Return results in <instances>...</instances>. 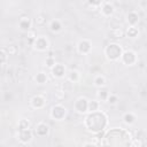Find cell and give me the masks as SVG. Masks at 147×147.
<instances>
[{"instance_id":"6da1fadb","label":"cell","mask_w":147,"mask_h":147,"mask_svg":"<svg viewBox=\"0 0 147 147\" xmlns=\"http://www.w3.org/2000/svg\"><path fill=\"white\" fill-rule=\"evenodd\" d=\"M106 125H107V116L102 111L96 110V111L90 113L85 118V126L94 133L103 131Z\"/></svg>"},{"instance_id":"7a4b0ae2","label":"cell","mask_w":147,"mask_h":147,"mask_svg":"<svg viewBox=\"0 0 147 147\" xmlns=\"http://www.w3.org/2000/svg\"><path fill=\"white\" fill-rule=\"evenodd\" d=\"M122 53H123L122 47H121L118 44H115V42L109 44V45L105 48V54H106L107 59L110 60V61H116V60L121 59Z\"/></svg>"},{"instance_id":"3957f363","label":"cell","mask_w":147,"mask_h":147,"mask_svg":"<svg viewBox=\"0 0 147 147\" xmlns=\"http://www.w3.org/2000/svg\"><path fill=\"white\" fill-rule=\"evenodd\" d=\"M65 115H67V109L62 105H55L51 109V117L56 121L63 119L65 117Z\"/></svg>"},{"instance_id":"277c9868","label":"cell","mask_w":147,"mask_h":147,"mask_svg":"<svg viewBox=\"0 0 147 147\" xmlns=\"http://www.w3.org/2000/svg\"><path fill=\"white\" fill-rule=\"evenodd\" d=\"M121 60L126 65H133L137 62V55L132 51H125L121 55Z\"/></svg>"},{"instance_id":"5b68a950","label":"cell","mask_w":147,"mask_h":147,"mask_svg":"<svg viewBox=\"0 0 147 147\" xmlns=\"http://www.w3.org/2000/svg\"><path fill=\"white\" fill-rule=\"evenodd\" d=\"M99 7H100V10H101V14L105 17H110L115 13V7L109 1H101Z\"/></svg>"},{"instance_id":"8992f818","label":"cell","mask_w":147,"mask_h":147,"mask_svg":"<svg viewBox=\"0 0 147 147\" xmlns=\"http://www.w3.org/2000/svg\"><path fill=\"white\" fill-rule=\"evenodd\" d=\"M32 45H33V47H34L37 51L44 52V51H46V49L48 48L49 42H48V40H47L46 37H44V36H39V37H37V38L34 39V41H33Z\"/></svg>"},{"instance_id":"52a82bcc","label":"cell","mask_w":147,"mask_h":147,"mask_svg":"<svg viewBox=\"0 0 147 147\" xmlns=\"http://www.w3.org/2000/svg\"><path fill=\"white\" fill-rule=\"evenodd\" d=\"M87 102L88 100L85 99V98H78L75 103H74V108L77 113L79 114H85L87 111Z\"/></svg>"},{"instance_id":"ba28073f","label":"cell","mask_w":147,"mask_h":147,"mask_svg":"<svg viewBox=\"0 0 147 147\" xmlns=\"http://www.w3.org/2000/svg\"><path fill=\"white\" fill-rule=\"evenodd\" d=\"M77 49L80 54H88L92 49V44L87 39H83L77 44Z\"/></svg>"},{"instance_id":"9c48e42d","label":"cell","mask_w":147,"mask_h":147,"mask_svg":"<svg viewBox=\"0 0 147 147\" xmlns=\"http://www.w3.org/2000/svg\"><path fill=\"white\" fill-rule=\"evenodd\" d=\"M48 132H49V126L44 122H40L34 126V133L39 137H45L48 134Z\"/></svg>"},{"instance_id":"30bf717a","label":"cell","mask_w":147,"mask_h":147,"mask_svg":"<svg viewBox=\"0 0 147 147\" xmlns=\"http://www.w3.org/2000/svg\"><path fill=\"white\" fill-rule=\"evenodd\" d=\"M18 139H20V141H21L22 144H29V142L32 140V131H31L30 129L20 131Z\"/></svg>"},{"instance_id":"8fae6325","label":"cell","mask_w":147,"mask_h":147,"mask_svg":"<svg viewBox=\"0 0 147 147\" xmlns=\"http://www.w3.org/2000/svg\"><path fill=\"white\" fill-rule=\"evenodd\" d=\"M46 101H45V98L41 96V95H34L32 99H31V106L34 108V109H41L44 108Z\"/></svg>"},{"instance_id":"7c38bea8","label":"cell","mask_w":147,"mask_h":147,"mask_svg":"<svg viewBox=\"0 0 147 147\" xmlns=\"http://www.w3.org/2000/svg\"><path fill=\"white\" fill-rule=\"evenodd\" d=\"M51 70H52L53 76L56 77V78H62L65 75V67L63 64H56L55 63V65Z\"/></svg>"},{"instance_id":"4fadbf2b","label":"cell","mask_w":147,"mask_h":147,"mask_svg":"<svg viewBox=\"0 0 147 147\" xmlns=\"http://www.w3.org/2000/svg\"><path fill=\"white\" fill-rule=\"evenodd\" d=\"M126 21H127L130 26H136L139 23V14L137 11H134V10L130 11L126 15Z\"/></svg>"},{"instance_id":"5bb4252c","label":"cell","mask_w":147,"mask_h":147,"mask_svg":"<svg viewBox=\"0 0 147 147\" xmlns=\"http://www.w3.org/2000/svg\"><path fill=\"white\" fill-rule=\"evenodd\" d=\"M31 24H32V23H31V20H30L29 17H26V16L21 17V20H20V22H18L20 29H21L22 31H25V32H29V31H30Z\"/></svg>"},{"instance_id":"9a60e30c","label":"cell","mask_w":147,"mask_h":147,"mask_svg":"<svg viewBox=\"0 0 147 147\" xmlns=\"http://www.w3.org/2000/svg\"><path fill=\"white\" fill-rule=\"evenodd\" d=\"M49 29H51L52 32L57 33V32L61 31V29H62V24H61V22H60L59 20H52L51 23H49Z\"/></svg>"},{"instance_id":"2e32d148","label":"cell","mask_w":147,"mask_h":147,"mask_svg":"<svg viewBox=\"0 0 147 147\" xmlns=\"http://www.w3.org/2000/svg\"><path fill=\"white\" fill-rule=\"evenodd\" d=\"M123 122H124L125 124H127V125L133 124V123L136 122V116H134V114H133V113H125V114L123 115Z\"/></svg>"},{"instance_id":"e0dca14e","label":"cell","mask_w":147,"mask_h":147,"mask_svg":"<svg viewBox=\"0 0 147 147\" xmlns=\"http://www.w3.org/2000/svg\"><path fill=\"white\" fill-rule=\"evenodd\" d=\"M99 106H100V103H99V101H96V100L88 101V102H87V111H90V113L96 111V110H99Z\"/></svg>"},{"instance_id":"ac0fdd59","label":"cell","mask_w":147,"mask_h":147,"mask_svg":"<svg viewBox=\"0 0 147 147\" xmlns=\"http://www.w3.org/2000/svg\"><path fill=\"white\" fill-rule=\"evenodd\" d=\"M109 33H110L111 38H115V39H117V38H122L123 34H124V32H123V30H122L121 28H113V29L110 30Z\"/></svg>"},{"instance_id":"d6986e66","label":"cell","mask_w":147,"mask_h":147,"mask_svg":"<svg viewBox=\"0 0 147 147\" xmlns=\"http://www.w3.org/2000/svg\"><path fill=\"white\" fill-rule=\"evenodd\" d=\"M78 79H79V72L77 70H71L68 74V80L70 83H76L78 82Z\"/></svg>"},{"instance_id":"ffe728a7","label":"cell","mask_w":147,"mask_h":147,"mask_svg":"<svg viewBox=\"0 0 147 147\" xmlns=\"http://www.w3.org/2000/svg\"><path fill=\"white\" fill-rule=\"evenodd\" d=\"M93 83H94V85H95L96 87H102V86L106 85V78H105L103 76L99 75V76H96V77L94 78Z\"/></svg>"},{"instance_id":"44dd1931","label":"cell","mask_w":147,"mask_h":147,"mask_svg":"<svg viewBox=\"0 0 147 147\" xmlns=\"http://www.w3.org/2000/svg\"><path fill=\"white\" fill-rule=\"evenodd\" d=\"M139 34V30L136 26H129L126 30V36L130 38H136Z\"/></svg>"},{"instance_id":"7402d4cb","label":"cell","mask_w":147,"mask_h":147,"mask_svg":"<svg viewBox=\"0 0 147 147\" xmlns=\"http://www.w3.org/2000/svg\"><path fill=\"white\" fill-rule=\"evenodd\" d=\"M34 79L38 84H44L47 82V75L45 72H38L36 76H34Z\"/></svg>"},{"instance_id":"603a6c76","label":"cell","mask_w":147,"mask_h":147,"mask_svg":"<svg viewBox=\"0 0 147 147\" xmlns=\"http://www.w3.org/2000/svg\"><path fill=\"white\" fill-rule=\"evenodd\" d=\"M34 22L37 25H44L46 23V15L45 14H38L34 18Z\"/></svg>"},{"instance_id":"cb8c5ba5","label":"cell","mask_w":147,"mask_h":147,"mask_svg":"<svg viewBox=\"0 0 147 147\" xmlns=\"http://www.w3.org/2000/svg\"><path fill=\"white\" fill-rule=\"evenodd\" d=\"M18 130L20 131H22V130H28V129H30V122L28 121V119H21L20 122H18Z\"/></svg>"},{"instance_id":"d4e9b609","label":"cell","mask_w":147,"mask_h":147,"mask_svg":"<svg viewBox=\"0 0 147 147\" xmlns=\"http://www.w3.org/2000/svg\"><path fill=\"white\" fill-rule=\"evenodd\" d=\"M98 99L99 100H102V101H106L107 100V98H108V95H109V92L107 91V90H100L99 92H98Z\"/></svg>"},{"instance_id":"484cf974","label":"cell","mask_w":147,"mask_h":147,"mask_svg":"<svg viewBox=\"0 0 147 147\" xmlns=\"http://www.w3.org/2000/svg\"><path fill=\"white\" fill-rule=\"evenodd\" d=\"M106 101H107L109 105H111V106H113V105H116L117 101H118V96H117L116 94H109Z\"/></svg>"},{"instance_id":"4316f807","label":"cell","mask_w":147,"mask_h":147,"mask_svg":"<svg viewBox=\"0 0 147 147\" xmlns=\"http://www.w3.org/2000/svg\"><path fill=\"white\" fill-rule=\"evenodd\" d=\"M130 145H131V147H142L144 142H142V140L140 138H136V139L132 140V142Z\"/></svg>"},{"instance_id":"83f0119b","label":"cell","mask_w":147,"mask_h":147,"mask_svg":"<svg viewBox=\"0 0 147 147\" xmlns=\"http://www.w3.org/2000/svg\"><path fill=\"white\" fill-rule=\"evenodd\" d=\"M45 63H46V65H47L48 68H51V69H52V68L55 65V60L53 59V56H48V57L46 59Z\"/></svg>"},{"instance_id":"f1b7e54d","label":"cell","mask_w":147,"mask_h":147,"mask_svg":"<svg viewBox=\"0 0 147 147\" xmlns=\"http://www.w3.org/2000/svg\"><path fill=\"white\" fill-rule=\"evenodd\" d=\"M7 62V53L2 49H0V64H3Z\"/></svg>"},{"instance_id":"f546056e","label":"cell","mask_w":147,"mask_h":147,"mask_svg":"<svg viewBox=\"0 0 147 147\" xmlns=\"http://www.w3.org/2000/svg\"><path fill=\"white\" fill-rule=\"evenodd\" d=\"M28 37H29V39H30V42L31 44H33V41H34V39L37 38V36H36V33H34V31H29L28 32Z\"/></svg>"},{"instance_id":"4dcf8cb0","label":"cell","mask_w":147,"mask_h":147,"mask_svg":"<svg viewBox=\"0 0 147 147\" xmlns=\"http://www.w3.org/2000/svg\"><path fill=\"white\" fill-rule=\"evenodd\" d=\"M7 51H8V53H9V54H11V55H14V54H16V53H17V48H16V46H15V45H10V46L7 48Z\"/></svg>"},{"instance_id":"1f68e13d","label":"cell","mask_w":147,"mask_h":147,"mask_svg":"<svg viewBox=\"0 0 147 147\" xmlns=\"http://www.w3.org/2000/svg\"><path fill=\"white\" fill-rule=\"evenodd\" d=\"M100 3H101V1H88V5L94 6V7H99Z\"/></svg>"},{"instance_id":"d6a6232c","label":"cell","mask_w":147,"mask_h":147,"mask_svg":"<svg viewBox=\"0 0 147 147\" xmlns=\"http://www.w3.org/2000/svg\"><path fill=\"white\" fill-rule=\"evenodd\" d=\"M83 147H95V145H94V144H92V142H86Z\"/></svg>"}]
</instances>
